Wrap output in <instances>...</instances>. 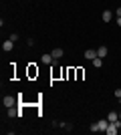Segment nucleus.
<instances>
[{
  "instance_id": "nucleus-1",
  "label": "nucleus",
  "mask_w": 121,
  "mask_h": 135,
  "mask_svg": "<svg viewBox=\"0 0 121 135\" xmlns=\"http://www.w3.org/2000/svg\"><path fill=\"white\" fill-rule=\"evenodd\" d=\"M107 125H109V119H101V121H95L91 125V131L93 133H97V131H105L107 129Z\"/></svg>"
},
{
  "instance_id": "nucleus-2",
  "label": "nucleus",
  "mask_w": 121,
  "mask_h": 135,
  "mask_svg": "<svg viewBox=\"0 0 121 135\" xmlns=\"http://www.w3.org/2000/svg\"><path fill=\"white\" fill-rule=\"evenodd\" d=\"M2 105H4L6 109H10V107H14V105H16V99H14V97H10V95H4V97H2Z\"/></svg>"
},
{
  "instance_id": "nucleus-3",
  "label": "nucleus",
  "mask_w": 121,
  "mask_h": 135,
  "mask_svg": "<svg viewBox=\"0 0 121 135\" xmlns=\"http://www.w3.org/2000/svg\"><path fill=\"white\" fill-rule=\"evenodd\" d=\"M12 46H14V40H10V38H6L4 42H2V49H4L6 52H8V51H12Z\"/></svg>"
},
{
  "instance_id": "nucleus-4",
  "label": "nucleus",
  "mask_w": 121,
  "mask_h": 135,
  "mask_svg": "<svg viewBox=\"0 0 121 135\" xmlns=\"http://www.w3.org/2000/svg\"><path fill=\"white\" fill-rule=\"evenodd\" d=\"M101 18H103V22H109L111 18H113V12H111V10H103V14H101Z\"/></svg>"
},
{
  "instance_id": "nucleus-5",
  "label": "nucleus",
  "mask_w": 121,
  "mask_h": 135,
  "mask_svg": "<svg viewBox=\"0 0 121 135\" xmlns=\"http://www.w3.org/2000/svg\"><path fill=\"white\" fill-rule=\"evenodd\" d=\"M40 61H42V65H51L55 59H52V55H42V56H40Z\"/></svg>"
},
{
  "instance_id": "nucleus-6",
  "label": "nucleus",
  "mask_w": 121,
  "mask_h": 135,
  "mask_svg": "<svg viewBox=\"0 0 121 135\" xmlns=\"http://www.w3.org/2000/svg\"><path fill=\"white\" fill-rule=\"evenodd\" d=\"M101 65H103V59H101V56H95V59H93V67L101 69Z\"/></svg>"
},
{
  "instance_id": "nucleus-7",
  "label": "nucleus",
  "mask_w": 121,
  "mask_h": 135,
  "mask_svg": "<svg viewBox=\"0 0 121 135\" xmlns=\"http://www.w3.org/2000/svg\"><path fill=\"white\" fill-rule=\"evenodd\" d=\"M52 59H61V56H63V49H52Z\"/></svg>"
},
{
  "instance_id": "nucleus-8",
  "label": "nucleus",
  "mask_w": 121,
  "mask_h": 135,
  "mask_svg": "<svg viewBox=\"0 0 121 135\" xmlns=\"http://www.w3.org/2000/svg\"><path fill=\"white\" fill-rule=\"evenodd\" d=\"M97 56V51H85V59H89V61H93Z\"/></svg>"
},
{
  "instance_id": "nucleus-9",
  "label": "nucleus",
  "mask_w": 121,
  "mask_h": 135,
  "mask_svg": "<svg viewBox=\"0 0 121 135\" xmlns=\"http://www.w3.org/2000/svg\"><path fill=\"white\" fill-rule=\"evenodd\" d=\"M107 119H109L111 123H113V121H119V115H117V113H115V111H111V113H109V115H107Z\"/></svg>"
},
{
  "instance_id": "nucleus-10",
  "label": "nucleus",
  "mask_w": 121,
  "mask_h": 135,
  "mask_svg": "<svg viewBox=\"0 0 121 135\" xmlns=\"http://www.w3.org/2000/svg\"><path fill=\"white\" fill-rule=\"evenodd\" d=\"M105 55H107V46H101V49H97V56H101V59H103Z\"/></svg>"
},
{
  "instance_id": "nucleus-11",
  "label": "nucleus",
  "mask_w": 121,
  "mask_h": 135,
  "mask_svg": "<svg viewBox=\"0 0 121 135\" xmlns=\"http://www.w3.org/2000/svg\"><path fill=\"white\" fill-rule=\"evenodd\" d=\"M36 73H38V71H35V67H30V69H28V75H30V77H35Z\"/></svg>"
},
{
  "instance_id": "nucleus-12",
  "label": "nucleus",
  "mask_w": 121,
  "mask_h": 135,
  "mask_svg": "<svg viewBox=\"0 0 121 135\" xmlns=\"http://www.w3.org/2000/svg\"><path fill=\"white\" fill-rule=\"evenodd\" d=\"M8 38H10V40H14V42H16V40H18V34H16V32H12L10 36H8Z\"/></svg>"
},
{
  "instance_id": "nucleus-13",
  "label": "nucleus",
  "mask_w": 121,
  "mask_h": 135,
  "mask_svg": "<svg viewBox=\"0 0 121 135\" xmlns=\"http://www.w3.org/2000/svg\"><path fill=\"white\" fill-rule=\"evenodd\" d=\"M115 97H117V99L121 97V89H115Z\"/></svg>"
},
{
  "instance_id": "nucleus-14",
  "label": "nucleus",
  "mask_w": 121,
  "mask_h": 135,
  "mask_svg": "<svg viewBox=\"0 0 121 135\" xmlns=\"http://www.w3.org/2000/svg\"><path fill=\"white\" fill-rule=\"evenodd\" d=\"M117 16H121V6H119V8H117Z\"/></svg>"
},
{
  "instance_id": "nucleus-15",
  "label": "nucleus",
  "mask_w": 121,
  "mask_h": 135,
  "mask_svg": "<svg viewBox=\"0 0 121 135\" xmlns=\"http://www.w3.org/2000/svg\"><path fill=\"white\" fill-rule=\"evenodd\" d=\"M117 24H119V26H121V16H117Z\"/></svg>"
},
{
  "instance_id": "nucleus-16",
  "label": "nucleus",
  "mask_w": 121,
  "mask_h": 135,
  "mask_svg": "<svg viewBox=\"0 0 121 135\" xmlns=\"http://www.w3.org/2000/svg\"><path fill=\"white\" fill-rule=\"evenodd\" d=\"M119 121H121V113H119Z\"/></svg>"
}]
</instances>
